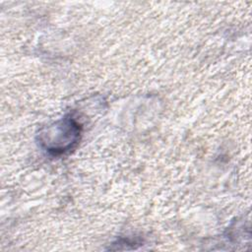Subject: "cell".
Wrapping results in <instances>:
<instances>
[{
	"instance_id": "6da1fadb",
	"label": "cell",
	"mask_w": 252,
	"mask_h": 252,
	"mask_svg": "<svg viewBox=\"0 0 252 252\" xmlns=\"http://www.w3.org/2000/svg\"><path fill=\"white\" fill-rule=\"evenodd\" d=\"M81 132L80 123L72 115H66L42 130L38 140L41 148L49 155L60 156L70 152L78 144Z\"/></svg>"
}]
</instances>
